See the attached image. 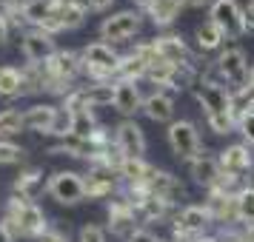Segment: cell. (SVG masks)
<instances>
[{
  "instance_id": "obj_1",
  "label": "cell",
  "mask_w": 254,
  "mask_h": 242,
  "mask_svg": "<svg viewBox=\"0 0 254 242\" xmlns=\"http://www.w3.org/2000/svg\"><path fill=\"white\" fill-rule=\"evenodd\" d=\"M3 222L12 228L14 240H40L43 234L49 231V219L43 214V208H37L35 202H29L23 196L12 194L9 196V202H6V214H3Z\"/></svg>"
},
{
  "instance_id": "obj_2",
  "label": "cell",
  "mask_w": 254,
  "mask_h": 242,
  "mask_svg": "<svg viewBox=\"0 0 254 242\" xmlns=\"http://www.w3.org/2000/svg\"><path fill=\"white\" fill-rule=\"evenodd\" d=\"M80 57H83V77H89V83H115L117 80L123 54L112 43L94 40V43L80 48Z\"/></svg>"
},
{
  "instance_id": "obj_3",
  "label": "cell",
  "mask_w": 254,
  "mask_h": 242,
  "mask_svg": "<svg viewBox=\"0 0 254 242\" xmlns=\"http://www.w3.org/2000/svg\"><path fill=\"white\" fill-rule=\"evenodd\" d=\"M214 74L223 86H229L231 92H240L252 83V66L249 57L240 46H226L214 60Z\"/></svg>"
},
{
  "instance_id": "obj_4",
  "label": "cell",
  "mask_w": 254,
  "mask_h": 242,
  "mask_svg": "<svg viewBox=\"0 0 254 242\" xmlns=\"http://www.w3.org/2000/svg\"><path fill=\"white\" fill-rule=\"evenodd\" d=\"M194 92V100L203 105L206 117H220V114H234L231 111V89L223 86L217 77H203L191 86Z\"/></svg>"
},
{
  "instance_id": "obj_5",
  "label": "cell",
  "mask_w": 254,
  "mask_h": 242,
  "mask_svg": "<svg viewBox=\"0 0 254 242\" xmlns=\"http://www.w3.org/2000/svg\"><path fill=\"white\" fill-rule=\"evenodd\" d=\"M166 140H169V148L174 151V157L183 162H191L197 154H203V140L191 120H174L166 131Z\"/></svg>"
},
{
  "instance_id": "obj_6",
  "label": "cell",
  "mask_w": 254,
  "mask_h": 242,
  "mask_svg": "<svg viewBox=\"0 0 254 242\" xmlns=\"http://www.w3.org/2000/svg\"><path fill=\"white\" fill-rule=\"evenodd\" d=\"M143 29V12L137 9H123L112 17H103L100 23V40L103 43H128Z\"/></svg>"
},
{
  "instance_id": "obj_7",
  "label": "cell",
  "mask_w": 254,
  "mask_h": 242,
  "mask_svg": "<svg viewBox=\"0 0 254 242\" xmlns=\"http://www.w3.org/2000/svg\"><path fill=\"white\" fill-rule=\"evenodd\" d=\"M46 194L60 205H77L86 199V180L77 171H55L46 183Z\"/></svg>"
},
{
  "instance_id": "obj_8",
  "label": "cell",
  "mask_w": 254,
  "mask_h": 242,
  "mask_svg": "<svg viewBox=\"0 0 254 242\" xmlns=\"http://www.w3.org/2000/svg\"><path fill=\"white\" fill-rule=\"evenodd\" d=\"M140 228H143V222H140V214L137 208L131 205V199L123 191L117 196H112L109 199V231L115 237H120V240H128Z\"/></svg>"
},
{
  "instance_id": "obj_9",
  "label": "cell",
  "mask_w": 254,
  "mask_h": 242,
  "mask_svg": "<svg viewBox=\"0 0 254 242\" xmlns=\"http://www.w3.org/2000/svg\"><path fill=\"white\" fill-rule=\"evenodd\" d=\"M214 225V219L208 214L206 205H183L172 219V237H186V240H197L208 234Z\"/></svg>"
},
{
  "instance_id": "obj_10",
  "label": "cell",
  "mask_w": 254,
  "mask_h": 242,
  "mask_svg": "<svg viewBox=\"0 0 254 242\" xmlns=\"http://www.w3.org/2000/svg\"><path fill=\"white\" fill-rule=\"evenodd\" d=\"M208 20L217 23L229 40H237V37L246 35V26H243L246 9H243L237 0H214V3L208 6Z\"/></svg>"
},
{
  "instance_id": "obj_11",
  "label": "cell",
  "mask_w": 254,
  "mask_h": 242,
  "mask_svg": "<svg viewBox=\"0 0 254 242\" xmlns=\"http://www.w3.org/2000/svg\"><path fill=\"white\" fill-rule=\"evenodd\" d=\"M83 180H86V199H112L123 188L117 168H109V165H89Z\"/></svg>"
},
{
  "instance_id": "obj_12",
  "label": "cell",
  "mask_w": 254,
  "mask_h": 242,
  "mask_svg": "<svg viewBox=\"0 0 254 242\" xmlns=\"http://www.w3.org/2000/svg\"><path fill=\"white\" fill-rule=\"evenodd\" d=\"M203 205L208 208V214L214 219V225L220 228H234V225H240L237 222V194H231V191H223V188H208L206 191V199H203Z\"/></svg>"
},
{
  "instance_id": "obj_13",
  "label": "cell",
  "mask_w": 254,
  "mask_h": 242,
  "mask_svg": "<svg viewBox=\"0 0 254 242\" xmlns=\"http://www.w3.org/2000/svg\"><path fill=\"white\" fill-rule=\"evenodd\" d=\"M217 162H220V171L223 174L246 180L254 171V148L246 145V143H231V145H226L217 154Z\"/></svg>"
},
{
  "instance_id": "obj_14",
  "label": "cell",
  "mask_w": 254,
  "mask_h": 242,
  "mask_svg": "<svg viewBox=\"0 0 254 242\" xmlns=\"http://www.w3.org/2000/svg\"><path fill=\"white\" fill-rule=\"evenodd\" d=\"M115 148L123 160H140L146 157V134L137 126V120H123L115 126Z\"/></svg>"
},
{
  "instance_id": "obj_15",
  "label": "cell",
  "mask_w": 254,
  "mask_h": 242,
  "mask_svg": "<svg viewBox=\"0 0 254 242\" xmlns=\"http://www.w3.org/2000/svg\"><path fill=\"white\" fill-rule=\"evenodd\" d=\"M86 17H89V6H86L83 0H60L55 17H52L40 32H46V35L55 37L58 32H71V29L83 26L86 23Z\"/></svg>"
},
{
  "instance_id": "obj_16",
  "label": "cell",
  "mask_w": 254,
  "mask_h": 242,
  "mask_svg": "<svg viewBox=\"0 0 254 242\" xmlns=\"http://www.w3.org/2000/svg\"><path fill=\"white\" fill-rule=\"evenodd\" d=\"M154 48L166 63H172L177 69H186V66H197L194 51L186 46V40L180 35H157L154 37Z\"/></svg>"
},
{
  "instance_id": "obj_17",
  "label": "cell",
  "mask_w": 254,
  "mask_h": 242,
  "mask_svg": "<svg viewBox=\"0 0 254 242\" xmlns=\"http://www.w3.org/2000/svg\"><path fill=\"white\" fill-rule=\"evenodd\" d=\"M60 120V105L52 103H35L23 108V131H35V134H55Z\"/></svg>"
},
{
  "instance_id": "obj_18",
  "label": "cell",
  "mask_w": 254,
  "mask_h": 242,
  "mask_svg": "<svg viewBox=\"0 0 254 242\" xmlns=\"http://www.w3.org/2000/svg\"><path fill=\"white\" fill-rule=\"evenodd\" d=\"M20 48H23V57L26 63H46L55 51H58V43H55V37L46 35V32H40V29H26L23 37H20Z\"/></svg>"
},
{
  "instance_id": "obj_19",
  "label": "cell",
  "mask_w": 254,
  "mask_h": 242,
  "mask_svg": "<svg viewBox=\"0 0 254 242\" xmlns=\"http://www.w3.org/2000/svg\"><path fill=\"white\" fill-rule=\"evenodd\" d=\"M115 108L117 114H123V120H134L140 108H143V94L140 86L131 80H115Z\"/></svg>"
},
{
  "instance_id": "obj_20",
  "label": "cell",
  "mask_w": 254,
  "mask_h": 242,
  "mask_svg": "<svg viewBox=\"0 0 254 242\" xmlns=\"http://www.w3.org/2000/svg\"><path fill=\"white\" fill-rule=\"evenodd\" d=\"M149 194L160 196V199H166V202H172L174 208H180V202H183L186 196V188L183 183H180V177H174L172 171H154V177L149 180Z\"/></svg>"
},
{
  "instance_id": "obj_21",
  "label": "cell",
  "mask_w": 254,
  "mask_h": 242,
  "mask_svg": "<svg viewBox=\"0 0 254 242\" xmlns=\"http://www.w3.org/2000/svg\"><path fill=\"white\" fill-rule=\"evenodd\" d=\"M189 165V177L194 180L200 188H214V185L220 183V177H223V171H220V162H217V157L214 154H197L191 162H186Z\"/></svg>"
},
{
  "instance_id": "obj_22",
  "label": "cell",
  "mask_w": 254,
  "mask_h": 242,
  "mask_svg": "<svg viewBox=\"0 0 254 242\" xmlns=\"http://www.w3.org/2000/svg\"><path fill=\"white\" fill-rule=\"evenodd\" d=\"M143 114L149 117L151 123H174V94L169 92H151L143 97Z\"/></svg>"
},
{
  "instance_id": "obj_23",
  "label": "cell",
  "mask_w": 254,
  "mask_h": 242,
  "mask_svg": "<svg viewBox=\"0 0 254 242\" xmlns=\"http://www.w3.org/2000/svg\"><path fill=\"white\" fill-rule=\"evenodd\" d=\"M154 165H151L146 157H140V160H123L120 162V183L123 188H149V180L154 177Z\"/></svg>"
},
{
  "instance_id": "obj_24",
  "label": "cell",
  "mask_w": 254,
  "mask_h": 242,
  "mask_svg": "<svg viewBox=\"0 0 254 242\" xmlns=\"http://www.w3.org/2000/svg\"><path fill=\"white\" fill-rule=\"evenodd\" d=\"M58 6H60V0H23L20 12H23L26 29H43L55 17Z\"/></svg>"
},
{
  "instance_id": "obj_25",
  "label": "cell",
  "mask_w": 254,
  "mask_h": 242,
  "mask_svg": "<svg viewBox=\"0 0 254 242\" xmlns=\"http://www.w3.org/2000/svg\"><path fill=\"white\" fill-rule=\"evenodd\" d=\"M134 208L140 214V222H166V219H174L177 211H180V208H174L172 202H166V199H160L154 194H146Z\"/></svg>"
},
{
  "instance_id": "obj_26",
  "label": "cell",
  "mask_w": 254,
  "mask_h": 242,
  "mask_svg": "<svg viewBox=\"0 0 254 242\" xmlns=\"http://www.w3.org/2000/svg\"><path fill=\"white\" fill-rule=\"evenodd\" d=\"M49 154H55V157H60V154H69V157H74V160H92L94 154V145L92 140H83V137H74V134H63V137H58V143L49 148Z\"/></svg>"
},
{
  "instance_id": "obj_27",
  "label": "cell",
  "mask_w": 254,
  "mask_h": 242,
  "mask_svg": "<svg viewBox=\"0 0 254 242\" xmlns=\"http://www.w3.org/2000/svg\"><path fill=\"white\" fill-rule=\"evenodd\" d=\"M40 188H43V171L35 168V165H29V168H20V174L14 177L12 194L23 196V199H29V202H35V196H37Z\"/></svg>"
},
{
  "instance_id": "obj_28",
  "label": "cell",
  "mask_w": 254,
  "mask_h": 242,
  "mask_svg": "<svg viewBox=\"0 0 254 242\" xmlns=\"http://www.w3.org/2000/svg\"><path fill=\"white\" fill-rule=\"evenodd\" d=\"M183 0H154L149 9V17L151 23L157 26V29H169V26L180 17V12H183Z\"/></svg>"
},
{
  "instance_id": "obj_29",
  "label": "cell",
  "mask_w": 254,
  "mask_h": 242,
  "mask_svg": "<svg viewBox=\"0 0 254 242\" xmlns=\"http://www.w3.org/2000/svg\"><path fill=\"white\" fill-rule=\"evenodd\" d=\"M194 40H197V48H200V51H223V43H226L229 37L223 35V29H220L217 23L206 20V23H200L194 29Z\"/></svg>"
},
{
  "instance_id": "obj_30",
  "label": "cell",
  "mask_w": 254,
  "mask_h": 242,
  "mask_svg": "<svg viewBox=\"0 0 254 242\" xmlns=\"http://www.w3.org/2000/svg\"><path fill=\"white\" fill-rule=\"evenodd\" d=\"M89 108H109L115 105V83H89L80 86Z\"/></svg>"
},
{
  "instance_id": "obj_31",
  "label": "cell",
  "mask_w": 254,
  "mask_h": 242,
  "mask_svg": "<svg viewBox=\"0 0 254 242\" xmlns=\"http://www.w3.org/2000/svg\"><path fill=\"white\" fill-rule=\"evenodd\" d=\"M0 97L12 100V97H23V74L17 66H3L0 69Z\"/></svg>"
},
{
  "instance_id": "obj_32",
  "label": "cell",
  "mask_w": 254,
  "mask_h": 242,
  "mask_svg": "<svg viewBox=\"0 0 254 242\" xmlns=\"http://www.w3.org/2000/svg\"><path fill=\"white\" fill-rule=\"evenodd\" d=\"M97 128H100V123L94 117V108H83L77 114H69V134H74V137L89 140Z\"/></svg>"
},
{
  "instance_id": "obj_33",
  "label": "cell",
  "mask_w": 254,
  "mask_h": 242,
  "mask_svg": "<svg viewBox=\"0 0 254 242\" xmlns=\"http://www.w3.org/2000/svg\"><path fill=\"white\" fill-rule=\"evenodd\" d=\"M237 222L243 228L254 225V185H243L237 191Z\"/></svg>"
},
{
  "instance_id": "obj_34",
  "label": "cell",
  "mask_w": 254,
  "mask_h": 242,
  "mask_svg": "<svg viewBox=\"0 0 254 242\" xmlns=\"http://www.w3.org/2000/svg\"><path fill=\"white\" fill-rule=\"evenodd\" d=\"M23 131V111L17 108H3L0 111V140H12Z\"/></svg>"
},
{
  "instance_id": "obj_35",
  "label": "cell",
  "mask_w": 254,
  "mask_h": 242,
  "mask_svg": "<svg viewBox=\"0 0 254 242\" xmlns=\"http://www.w3.org/2000/svg\"><path fill=\"white\" fill-rule=\"evenodd\" d=\"M26 148L17 145L14 140H0V165H23L26 162Z\"/></svg>"
},
{
  "instance_id": "obj_36",
  "label": "cell",
  "mask_w": 254,
  "mask_h": 242,
  "mask_svg": "<svg viewBox=\"0 0 254 242\" xmlns=\"http://www.w3.org/2000/svg\"><path fill=\"white\" fill-rule=\"evenodd\" d=\"M252 108H254V86L252 83L246 89H240V92H231V111H234V117L246 114Z\"/></svg>"
},
{
  "instance_id": "obj_37",
  "label": "cell",
  "mask_w": 254,
  "mask_h": 242,
  "mask_svg": "<svg viewBox=\"0 0 254 242\" xmlns=\"http://www.w3.org/2000/svg\"><path fill=\"white\" fill-rule=\"evenodd\" d=\"M206 126L214 131V134H231V131H237V117L234 114H220V117H206Z\"/></svg>"
},
{
  "instance_id": "obj_38",
  "label": "cell",
  "mask_w": 254,
  "mask_h": 242,
  "mask_svg": "<svg viewBox=\"0 0 254 242\" xmlns=\"http://www.w3.org/2000/svg\"><path fill=\"white\" fill-rule=\"evenodd\" d=\"M237 131L243 134V143L254 148V108L237 117Z\"/></svg>"
},
{
  "instance_id": "obj_39",
  "label": "cell",
  "mask_w": 254,
  "mask_h": 242,
  "mask_svg": "<svg viewBox=\"0 0 254 242\" xmlns=\"http://www.w3.org/2000/svg\"><path fill=\"white\" fill-rule=\"evenodd\" d=\"M77 242H106V231L100 228V225L89 222V225H83V228H80V234H77Z\"/></svg>"
},
{
  "instance_id": "obj_40",
  "label": "cell",
  "mask_w": 254,
  "mask_h": 242,
  "mask_svg": "<svg viewBox=\"0 0 254 242\" xmlns=\"http://www.w3.org/2000/svg\"><path fill=\"white\" fill-rule=\"evenodd\" d=\"M220 242H246V234H243V225H234V228H223L217 234Z\"/></svg>"
},
{
  "instance_id": "obj_41",
  "label": "cell",
  "mask_w": 254,
  "mask_h": 242,
  "mask_svg": "<svg viewBox=\"0 0 254 242\" xmlns=\"http://www.w3.org/2000/svg\"><path fill=\"white\" fill-rule=\"evenodd\" d=\"M126 242H169V240H160V237H157V234H151L149 228H140V231H134Z\"/></svg>"
},
{
  "instance_id": "obj_42",
  "label": "cell",
  "mask_w": 254,
  "mask_h": 242,
  "mask_svg": "<svg viewBox=\"0 0 254 242\" xmlns=\"http://www.w3.org/2000/svg\"><path fill=\"white\" fill-rule=\"evenodd\" d=\"M37 242H69V234H63V231H58V228H49Z\"/></svg>"
},
{
  "instance_id": "obj_43",
  "label": "cell",
  "mask_w": 254,
  "mask_h": 242,
  "mask_svg": "<svg viewBox=\"0 0 254 242\" xmlns=\"http://www.w3.org/2000/svg\"><path fill=\"white\" fill-rule=\"evenodd\" d=\"M92 12H106V9H112L115 6V0H83Z\"/></svg>"
},
{
  "instance_id": "obj_44",
  "label": "cell",
  "mask_w": 254,
  "mask_h": 242,
  "mask_svg": "<svg viewBox=\"0 0 254 242\" xmlns=\"http://www.w3.org/2000/svg\"><path fill=\"white\" fill-rule=\"evenodd\" d=\"M9 35H12V26H9L6 14H3V9H0V43H6V37Z\"/></svg>"
},
{
  "instance_id": "obj_45",
  "label": "cell",
  "mask_w": 254,
  "mask_h": 242,
  "mask_svg": "<svg viewBox=\"0 0 254 242\" xmlns=\"http://www.w3.org/2000/svg\"><path fill=\"white\" fill-rule=\"evenodd\" d=\"M0 242H14V234H12V228L0 219Z\"/></svg>"
},
{
  "instance_id": "obj_46",
  "label": "cell",
  "mask_w": 254,
  "mask_h": 242,
  "mask_svg": "<svg viewBox=\"0 0 254 242\" xmlns=\"http://www.w3.org/2000/svg\"><path fill=\"white\" fill-rule=\"evenodd\" d=\"M186 6H191V9H203V6H211L214 0H183Z\"/></svg>"
},
{
  "instance_id": "obj_47",
  "label": "cell",
  "mask_w": 254,
  "mask_h": 242,
  "mask_svg": "<svg viewBox=\"0 0 254 242\" xmlns=\"http://www.w3.org/2000/svg\"><path fill=\"white\" fill-rule=\"evenodd\" d=\"M243 26H246V35H254V14L246 12V20H243Z\"/></svg>"
},
{
  "instance_id": "obj_48",
  "label": "cell",
  "mask_w": 254,
  "mask_h": 242,
  "mask_svg": "<svg viewBox=\"0 0 254 242\" xmlns=\"http://www.w3.org/2000/svg\"><path fill=\"white\" fill-rule=\"evenodd\" d=\"M131 3H134V9H137V12H149L154 0H131Z\"/></svg>"
},
{
  "instance_id": "obj_49",
  "label": "cell",
  "mask_w": 254,
  "mask_h": 242,
  "mask_svg": "<svg viewBox=\"0 0 254 242\" xmlns=\"http://www.w3.org/2000/svg\"><path fill=\"white\" fill-rule=\"evenodd\" d=\"M191 242H220V237L217 234H203V237H197V240H191Z\"/></svg>"
},
{
  "instance_id": "obj_50",
  "label": "cell",
  "mask_w": 254,
  "mask_h": 242,
  "mask_svg": "<svg viewBox=\"0 0 254 242\" xmlns=\"http://www.w3.org/2000/svg\"><path fill=\"white\" fill-rule=\"evenodd\" d=\"M243 234H246V242H254V225H249V228H243Z\"/></svg>"
},
{
  "instance_id": "obj_51",
  "label": "cell",
  "mask_w": 254,
  "mask_h": 242,
  "mask_svg": "<svg viewBox=\"0 0 254 242\" xmlns=\"http://www.w3.org/2000/svg\"><path fill=\"white\" fill-rule=\"evenodd\" d=\"M169 242H191V240H186V237H172Z\"/></svg>"
},
{
  "instance_id": "obj_52",
  "label": "cell",
  "mask_w": 254,
  "mask_h": 242,
  "mask_svg": "<svg viewBox=\"0 0 254 242\" xmlns=\"http://www.w3.org/2000/svg\"><path fill=\"white\" fill-rule=\"evenodd\" d=\"M9 3H20V0H0V6H9Z\"/></svg>"
},
{
  "instance_id": "obj_53",
  "label": "cell",
  "mask_w": 254,
  "mask_h": 242,
  "mask_svg": "<svg viewBox=\"0 0 254 242\" xmlns=\"http://www.w3.org/2000/svg\"><path fill=\"white\" fill-rule=\"evenodd\" d=\"M246 12H252V14H254V0H249V9H246Z\"/></svg>"
},
{
  "instance_id": "obj_54",
  "label": "cell",
  "mask_w": 254,
  "mask_h": 242,
  "mask_svg": "<svg viewBox=\"0 0 254 242\" xmlns=\"http://www.w3.org/2000/svg\"><path fill=\"white\" fill-rule=\"evenodd\" d=\"M252 86H254V69H252Z\"/></svg>"
},
{
  "instance_id": "obj_55",
  "label": "cell",
  "mask_w": 254,
  "mask_h": 242,
  "mask_svg": "<svg viewBox=\"0 0 254 242\" xmlns=\"http://www.w3.org/2000/svg\"><path fill=\"white\" fill-rule=\"evenodd\" d=\"M0 69H3V66H0Z\"/></svg>"
}]
</instances>
